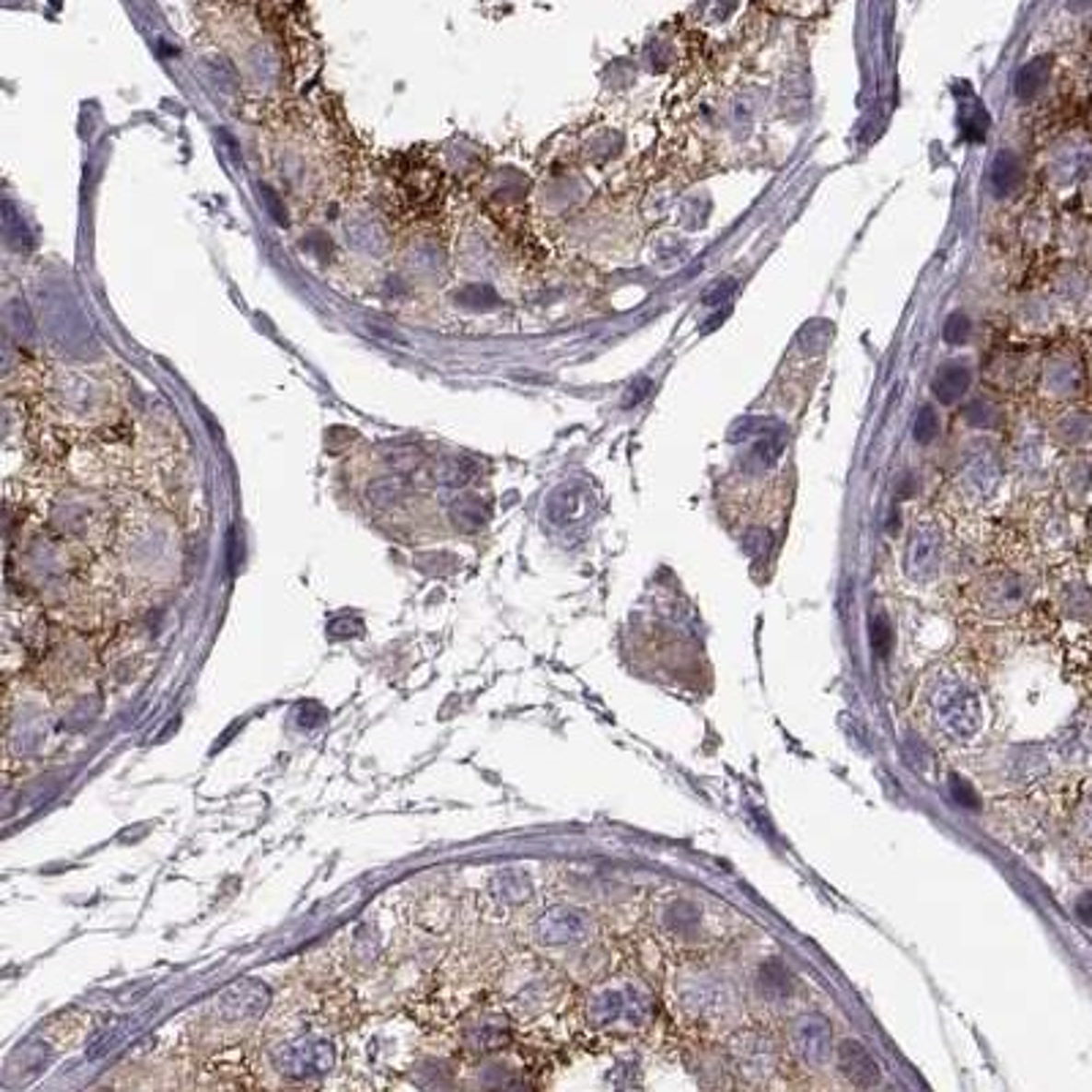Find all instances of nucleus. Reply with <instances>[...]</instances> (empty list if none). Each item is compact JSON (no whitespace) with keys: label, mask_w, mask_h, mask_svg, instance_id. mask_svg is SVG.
<instances>
[{"label":"nucleus","mask_w":1092,"mask_h":1092,"mask_svg":"<svg viewBox=\"0 0 1092 1092\" xmlns=\"http://www.w3.org/2000/svg\"><path fill=\"white\" fill-rule=\"evenodd\" d=\"M970 380H972V375H970V369H967L964 364L953 361V364L942 366L935 378L936 399L945 401V404L958 401V399L967 393V389H970Z\"/></svg>","instance_id":"f257e3e1"},{"label":"nucleus","mask_w":1092,"mask_h":1092,"mask_svg":"<svg viewBox=\"0 0 1092 1092\" xmlns=\"http://www.w3.org/2000/svg\"><path fill=\"white\" fill-rule=\"evenodd\" d=\"M989 180H992V189H994L997 197L1014 194L1016 189L1021 186V180H1024V169H1021L1018 157L1011 154V151H1003L1000 157L994 158V164H992Z\"/></svg>","instance_id":"f03ea898"},{"label":"nucleus","mask_w":1092,"mask_h":1092,"mask_svg":"<svg viewBox=\"0 0 1092 1092\" xmlns=\"http://www.w3.org/2000/svg\"><path fill=\"white\" fill-rule=\"evenodd\" d=\"M1049 75H1051V58H1038V61H1032V64H1027L1018 75H1016V96L1018 99H1032L1043 85H1046V79H1049Z\"/></svg>","instance_id":"7ed1b4c3"},{"label":"nucleus","mask_w":1092,"mask_h":1092,"mask_svg":"<svg viewBox=\"0 0 1092 1092\" xmlns=\"http://www.w3.org/2000/svg\"><path fill=\"white\" fill-rule=\"evenodd\" d=\"M939 432V418H936L935 407L924 404V410L918 412V424H915V437L918 443H932Z\"/></svg>","instance_id":"20e7f679"},{"label":"nucleus","mask_w":1092,"mask_h":1092,"mask_svg":"<svg viewBox=\"0 0 1092 1092\" xmlns=\"http://www.w3.org/2000/svg\"><path fill=\"white\" fill-rule=\"evenodd\" d=\"M942 336H945V342H950V344H964L967 336H970V319H967L964 314H950L947 322H945V328H942Z\"/></svg>","instance_id":"39448f33"},{"label":"nucleus","mask_w":1092,"mask_h":1092,"mask_svg":"<svg viewBox=\"0 0 1092 1092\" xmlns=\"http://www.w3.org/2000/svg\"><path fill=\"white\" fill-rule=\"evenodd\" d=\"M874 650H877V656H888V650H890V628H888V621H885V615H879V618H874Z\"/></svg>","instance_id":"423d86ee"},{"label":"nucleus","mask_w":1092,"mask_h":1092,"mask_svg":"<svg viewBox=\"0 0 1092 1092\" xmlns=\"http://www.w3.org/2000/svg\"><path fill=\"white\" fill-rule=\"evenodd\" d=\"M950 784H953L950 789H953V795L958 797V803H961V806H967V803H970V806H978V797L972 795V789H970V784H964V781L956 779V776L950 779Z\"/></svg>","instance_id":"0eeeda50"},{"label":"nucleus","mask_w":1092,"mask_h":1092,"mask_svg":"<svg viewBox=\"0 0 1092 1092\" xmlns=\"http://www.w3.org/2000/svg\"><path fill=\"white\" fill-rule=\"evenodd\" d=\"M1076 915H1079L1087 926H1092V890L1076 904Z\"/></svg>","instance_id":"6e6552de"},{"label":"nucleus","mask_w":1092,"mask_h":1092,"mask_svg":"<svg viewBox=\"0 0 1092 1092\" xmlns=\"http://www.w3.org/2000/svg\"><path fill=\"white\" fill-rule=\"evenodd\" d=\"M1092 0H1068V6L1074 8V11H1082V8H1087Z\"/></svg>","instance_id":"1a4fd4ad"}]
</instances>
